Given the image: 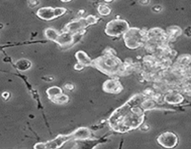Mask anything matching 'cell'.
Returning <instances> with one entry per match:
<instances>
[{"mask_svg":"<svg viewBox=\"0 0 191 149\" xmlns=\"http://www.w3.org/2000/svg\"><path fill=\"white\" fill-rule=\"evenodd\" d=\"M144 121V110L129 101L126 104L116 110L109 122L111 127L119 132H125L137 129Z\"/></svg>","mask_w":191,"mask_h":149,"instance_id":"obj_1","label":"cell"},{"mask_svg":"<svg viewBox=\"0 0 191 149\" xmlns=\"http://www.w3.org/2000/svg\"><path fill=\"white\" fill-rule=\"evenodd\" d=\"M107 75H124L129 73L128 66L123 65L121 61L117 57L115 50L107 49L102 57L92 60V65Z\"/></svg>","mask_w":191,"mask_h":149,"instance_id":"obj_2","label":"cell"},{"mask_svg":"<svg viewBox=\"0 0 191 149\" xmlns=\"http://www.w3.org/2000/svg\"><path fill=\"white\" fill-rule=\"evenodd\" d=\"M125 45L129 49L135 50L144 45L147 41V31H144L138 28H130L123 35Z\"/></svg>","mask_w":191,"mask_h":149,"instance_id":"obj_3","label":"cell"},{"mask_svg":"<svg viewBox=\"0 0 191 149\" xmlns=\"http://www.w3.org/2000/svg\"><path fill=\"white\" fill-rule=\"evenodd\" d=\"M130 29L129 24L126 21L120 19H115L110 21L105 27V33L107 36L112 37H117L123 36Z\"/></svg>","mask_w":191,"mask_h":149,"instance_id":"obj_4","label":"cell"},{"mask_svg":"<svg viewBox=\"0 0 191 149\" xmlns=\"http://www.w3.org/2000/svg\"><path fill=\"white\" fill-rule=\"evenodd\" d=\"M158 143L164 148L167 149H173L177 145H178V137L175 133L174 132H164L162 134H160L158 139H157Z\"/></svg>","mask_w":191,"mask_h":149,"instance_id":"obj_5","label":"cell"},{"mask_svg":"<svg viewBox=\"0 0 191 149\" xmlns=\"http://www.w3.org/2000/svg\"><path fill=\"white\" fill-rule=\"evenodd\" d=\"M88 25H87L85 18H79V19H76L68 22L64 27V31L71 33L72 35L78 34V33H84L85 28Z\"/></svg>","mask_w":191,"mask_h":149,"instance_id":"obj_6","label":"cell"},{"mask_svg":"<svg viewBox=\"0 0 191 149\" xmlns=\"http://www.w3.org/2000/svg\"><path fill=\"white\" fill-rule=\"evenodd\" d=\"M163 100L164 103L169 104H181L185 101V98L177 90H170L163 96Z\"/></svg>","mask_w":191,"mask_h":149,"instance_id":"obj_7","label":"cell"},{"mask_svg":"<svg viewBox=\"0 0 191 149\" xmlns=\"http://www.w3.org/2000/svg\"><path fill=\"white\" fill-rule=\"evenodd\" d=\"M103 89L105 92L108 93H119L122 90V86L120 84V82L117 79H109L106 80L104 84H103Z\"/></svg>","mask_w":191,"mask_h":149,"instance_id":"obj_8","label":"cell"},{"mask_svg":"<svg viewBox=\"0 0 191 149\" xmlns=\"http://www.w3.org/2000/svg\"><path fill=\"white\" fill-rule=\"evenodd\" d=\"M61 47H68L73 45V35L71 33H68L66 31H64L60 33L56 42Z\"/></svg>","mask_w":191,"mask_h":149,"instance_id":"obj_9","label":"cell"},{"mask_svg":"<svg viewBox=\"0 0 191 149\" xmlns=\"http://www.w3.org/2000/svg\"><path fill=\"white\" fill-rule=\"evenodd\" d=\"M37 17H39L42 20L45 21H51L54 19V8L51 7H40L37 11Z\"/></svg>","mask_w":191,"mask_h":149,"instance_id":"obj_10","label":"cell"},{"mask_svg":"<svg viewBox=\"0 0 191 149\" xmlns=\"http://www.w3.org/2000/svg\"><path fill=\"white\" fill-rule=\"evenodd\" d=\"M73 140H87L91 138V132L87 128H79L76 130L72 134H70Z\"/></svg>","mask_w":191,"mask_h":149,"instance_id":"obj_11","label":"cell"},{"mask_svg":"<svg viewBox=\"0 0 191 149\" xmlns=\"http://www.w3.org/2000/svg\"><path fill=\"white\" fill-rule=\"evenodd\" d=\"M76 58L77 60V64L81 65L83 67H87V66H91L92 65V60L83 50H78L76 53Z\"/></svg>","mask_w":191,"mask_h":149,"instance_id":"obj_12","label":"cell"},{"mask_svg":"<svg viewBox=\"0 0 191 149\" xmlns=\"http://www.w3.org/2000/svg\"><path fill=\"white\" fill-rule=\"evenodd\" d=\"M165 33L167 35L168 40L173 41V40H175L177 37H179L182 35V29L178 26H170L166 30Z\"/></svg>","mask_w":191,"mask_h":149,"instance_id":"obj_13","label":"cell"},{"mask_svg":"<svg viewBox=\"0 0 191 149\" xmlns=\"http://www.w3.org/2000/svg\"><path fill=\"white\" fill-rule=\"evenodd\" d=\"M59 35H60L59 31H57V30L54 29V28H47V29H45V31H44V36H45V37H46L47 39L51 40V41H54V42H56V40H57Z\"/></svg>","mask_w":191,"mask_h":149,"instance_id":"obj_14","label":"cell"},{"mask_svg":"<svg viewBox=\"0 0 191 149\" xmlns=\"http://www.w3.org/2000/svg\"><path fill=\"white\" fill-rule=\"evenodd\" d=\"M156 104L157 103L153 100V99H150V98H145L142 101L141 103V108L144 110V111H147V110H151V109H154L156 107Z\"/></svg>","mask_w":191,"mask_h":149,"instance_id":"obj_15","label":"cell"},{"mask_svg":"<svg viewBox=\"0 0 191 149\" xmlns=\"http://www.w3.org/2000/svg\"><path fill=\"white\" fill-rule=\"evenodd\" d=\"M47 94H48L49 98H50L51 100H52V99H55V98H57L58 96L62 95V94H63V90H62L61 88L54 86V87H51V88H50V89H47Z\"/></svg>","mask_w":191,"mask_h":149,"instance_id":"obj_16","label":"cell"},{"mask_svg":"<svg viewBox=\"0 0 191 149\" xmlns=\"http://www.w3.org/2000/svg\"><path fill=\"white\" fill-rule=\"evenodd\" d=\"M191 64V55L189 54H183L180 57H178L176 61V65L183 66V67H188Z\"/></svg>","mask_w":191,"mask_h":149,"instance_id":"obj_17","label":"cell"},{"mask_svg":"<svg viewBox=\"0 0 191 149\" xmlns=\"http://www.w3.org/2000/svg\"><path fill=\"white\" fill-rule=\"evenodd\" d=\"M31 62L26 60V59H21L16 63V67L20 70V71H27L31 68Z\"/></svg>","mask_w":191,"mask_h":149,"instance_id":"obj_18","label":"cell"},{"mask_svg":"<svg viewBox=\"0 0 191 149\" xmlns=\"http://www.w3.org/2000/svg\"><path fill=\"white\" fill-rule=\"evenodd\" d=\"M97 10H98L99 14L102 15V16H108V15L111 13V8H110L107 5H105V4L100 5V6L98 7Z\"/></svg>","mask_w":191,"mask_h":149,"instance_id":"obj_19","label":"cell"},{"mask_svg":"<svg viewBox=\"0 0 191 149\" xmlns=\"http://www.w3.org/2000/svg\"><path fill=\"white\" fill-rule=\"evenodd\" d=\"M77 147V144L76 142V140H73V139H69L67 140L64 145L59 147L58 149H75Z\"/></svg>","mask_w":191,"mask_h":149,"instance_id":"obj_20","label":"cell"},{"mask_svg":"<svg viewBox=\"0 0 191 149\" xmlns=\"http://www.w3.org/2000/svg\"><path fill=\"white\" fill-rule=\"evenodd\" d=\"M51 101H52L54 103H57V104H64V103H65L68 101V96L63 93L62 95L58 96V97L55 98V99H52Z\"/></svg>","mask_w":191,"mask_h":149,"instance_id":"obj_21","label":"cell"},{"mask_svg":"<svg viewBox=\"0 0 191 149\" xmlns=\"http://www.w3.org/2000/svg\"><path fill=\"white\" fill-rule=\"evenodd\" d=\"M86 20V22H87V25H92V24H95L97 22V18L94 16V15H89L85 18Z\"/></svg>","mask_w":191,"mask_h":149,"instance_id":"obj_22","label":"cell"},{"mask_svg":"<svg viewBox=\"0 0 191 149\" xmlns=\"http://www.w3.org/2000/svg\"><path fill=\"white\" fill-rule=\"evenodd\" d=\"M65 12H66V8H64V7H55V8H54V17H55V18L61 17V16L64 15Z\"/></svg>","mask_w":191,"mask_h":149,"instance_id":"obj_23","label":"cell"},{"mask_svg":"<svg viewBox=\"0 0 191 149\" xmlns=\"http://www.w3.org/2000/svg\"><path fill=\"white\" fill-rule=\"evenodd\" d=\"M152 10H153L154 12H160V11L162 10V6H160V5H155V6H153Z\"/></svg>","mask_w":191,"mask_h":149,"instance_id":"obj_24","label":"cell"},{"mask_svg":"<svg viewBox=\"0 0 191 149\" xmlns=\"http://www.w3.org/2000/svg\"><path fill=\"white\" fill-rule=\"evenodd\" d=\"M39 4H40V3H39L38 1H29V2H28V5H29L31 7H34L39 5Z\"/></svg>","mask_w":191,"mask_h":149,"instance_id":"obj_25","label":"cell"},{"mask_svg":"<svg viewBox=\"0 0 191 149\" xmlns=\"http://www.w3.org/2000/svg\"><path fill=\"white\" fill-rule=\"evenodd\" d=\"M185 35L188 37H191V27H188L185 29Z\"/></svg>","mask_w":191,"mask_h":149,"instance_id":"obj_26","label":"cell"},{"mask_svg":"<svg viewBox=\"0 0 191 149\" xmlns=\"http://www.w3.org/2000/svg\"><path fill=\"white\" fill-rule=\"evenodd\" d=\"M64 89H66L67 90H72L74 89V86L72 84H66L64 85Z\"/></svg>","mask_w":191,"mask_h":149,"instance_id":"obj_27","label":"cell"},{"mask_svg":"<svg viewBox=\"0 0 191 149\" xmlns=\"http://www.w3.org/2000/svg\"><path fill=\"white\" fill-rule=\"evenodd\" d=\"M148 129H149V126L148 125H141L140 126V130L141 131H144V132H146V131H148Z\"/></svg>","mask_w":191,"mask_h":149,"instance_id":"obj_28","label":"cell"},{"mask_svg":"<svg viewBox=\"0 0 191 149\" xmlns=\"http://www.w3.org/2000/svg\"><path fill=\"white\" fill-rule=\"evenodd\" d=\"M2 97H3V99L7 100L8 97H9V93H8V92H3V93H2Z\"/></svg>","mask_w":191,"mask_h":149,"instance_id":"obj_29","label":"cell"},{"mask_svg":"<svg viewBox=\"0 0 191 149\" xmlns=\"http://www.w3.org/2000/svg\"><path fill=\"white\" fill-rule=\"evenodd\" d=\"M83 68H84V67H83L81 65H79V64H76V65H75V69H76V70H82Z\"/></svg>","mask_w":191,"mask_h":149,"instance_id":"obj_30","label":"cell"},{"mask_svg":"<svg viewBox=\"0 0 191 149\" xmlns=\"http://www.w3.org/2000/svg\"><path fill=\"white\" fill-rule=\"evenodd\" d=\"M140 4H142V5H148L149 4V1H145V2H140Z\"/></svg>","mask_w":191,"mask_h":149,"instance_id":"obj_31","label":"cell"}]
</instances>
